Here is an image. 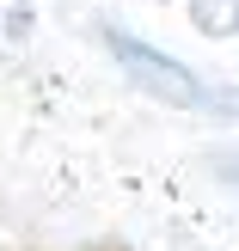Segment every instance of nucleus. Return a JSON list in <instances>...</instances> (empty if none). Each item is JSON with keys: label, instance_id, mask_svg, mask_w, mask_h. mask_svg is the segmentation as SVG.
<instances>
[{"label": "nucleus", "instance_id": "f257e3e1", "mask_svg": "<svg viewBox=\"0 0 239 251\" xmlns=\"http://www.w3.org/2000/svg\"><path fill=\"white\" fill-rule=\"evenodd\" d=\"M98 37H105L110 61H117V68L129 74V80L141 86V92L166 98V104H178V110L239 117V86H227V80H209V74H196V68H184V61H172L166 49L141 43V37H135V31H123V25H98Z\"/></svg>", "mask_w": 239, "mask_h": 251}, {"label": "nucleus", "instance_id": "f03ea898", "mask_svg": "<svg viewBox=\"0 0 239 251\" xmlns=\"http://www.w3.org/2000/svg\"><path fill=\"white\" fill-rule=\"evenodd\" d=\"M209 166L221 172V184H233V190H239V147H215V153H209Z\"/></svg>", "mask_w": 239, "mask_h": 251}, {"label": "nucleus", "instance_id": "7ed1b4c3", "mask_svg": "<svg viewBox=\"0 0 239 251\" xmlns=\"http://www.w3.org/2000/svg\"><path fill=\"white\" fill-rule=\"evenodd\" d=\"M80 251H129V245H117V239H98V245H80Z\"/></svg>", "mask_w": 239, "mask_h": 251}]
</instances>
